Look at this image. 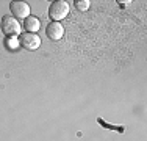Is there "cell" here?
<instances>
[{"mask_svg": "<svg viewBox=\"0 0 147 141\" xmlns=\"http://www.w3.org/2000/svg\"><path fill=\"white\" fill-rule=\"evenodd\" d=\"M19 42L24 49H27V50H36L41 45V38L38 36L36 33H28V31H25V33H22L19 36Z\"/></svg>", "mask_w": 147, "mask_h": 141, "instance_id": "3", "label": "cell"}, {"mask_svg": "<svg viewBox=\"0 0 147 141\" xmlns=\"http://www.w3.org/2000/svg\"><path fill=\"white\" fill-rule=\"evenodd\" d=\"M69 3L64 2V0H55L53 3L49 8V17H50L53 22H59L64 17H67L69 14Z\"/></svg>", "mask_w": 147, "mask_h": 141, "instance_id": "1", "label": "cell"}, {"mask_svg": "<svg viewBox=\"0 0 147 141\" xmlns=\"http://www.w3.org/2000/svg\"><path fill=\"white\" fill-rule=\"evenodd\" d=\"M0 27H2V31L6 36H17V35H20V30H22L19 20L13 16H3Z\"/></svg>", "mask_w": 147, "mask_h": 141, "instance_id": "2", "label": "cell"}, {"mask_svg": "<svg viewBox=\"0 0 147 141\" xmlns=\"http://www.w3.org/2000/svg\"><path fill=\"white\" fill-rule=\"evenodd\" d=\"M9 9H11L14 17L27 19L30 16V5L27 2H11L9 3Z\"/></svg>", "mask_w": 147, "mask_h": 141, "instance_id": "4", "label": "cell"}, {"mask_svg": "<svg viewBox=\"0 0 147 141\" xmlns=\"http://www.w3.org/2000/svg\"><path fill=\"white\" fill-rule=\"evenodd\" d=\"M24 27H25V30L28 31V33H36V31L39 30V27H41V22H39L38 17L28 16L25 19V22H24Z\"/></svg>", "mask_w": 147, "mask_h": 141, "instance_id": "6", "label": "cell"}, {"mask_svg": "<svg viewBox=\"0 0 147 141\" xmlns=\"http://www.w3.org/2000/svg\"><path fill=\"white\" fill-rule=\"evenodd\" d=\"M45 33H47V38L52 41H58L63 38V35H64V28L59 22H50L47 25V30H45Z\"/></svg>", "mask_w": 147, "mask_h": 141, "instance_id": "5", "label": "cell"}, {"mask_svg": "<svg viewBox=\"0 0 147 141\" xmlns=\"http://www.w3.org/2000/svg\"><path fill=\"white\" fill-rule=\"evenodd\" d=\"M75 6L80 9V11H88L89 6H91V2H89V0H77Z\"/></svg>", "mask_w": 147, "mask_h": 141, "instance_id": "8", "label": "cell"}, {"mask_svg": "<svg viewBox=\"0 0 147 141\" xmlns=\"http://www.w3.org/2000/svg\"><path fill=\"white\" fill-rule=\"evenodd\" d=\"M5 47L8 50H17L20 47V42H19V38L17 36H6L5 38Z\"/></svg>", "mask_w": 147, "mask_h": 141, "instance_id": "7", "label": "cell"}]
</instances>
